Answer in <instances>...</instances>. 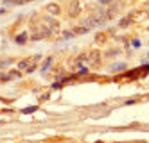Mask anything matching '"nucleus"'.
<instances>
[{
	"mask_svg": "<svg viewBox=\"0 0 149 143\" xmlns=\"http://www.w3.org/2000/svg\"><path fill=\"white\" fill-rule=\"evenodd\" d=\"M45 11H47L50 16H58V15H61V7H59L58 4H47V6H45Z\"/></svg>",
	"mask_w": 149,
	"mask_h": 143,
	"instance_id": "1",
	"label": "nucleus"
},
{
	"mask_svg": "<svg viewBox=\"0 0 149 143\" xmlns=\"http://www.w3.org/2000/svg\"><path fill=\"white\" fill-rule=\"evenodd\" d=\"M68 16H70V18H76V16H79V2H77V0H74V2L70 4Z\"/></svg>",
	"mask_w": 149,
	"mask_h": 143,
	"instance_id": "2",
	"label": "nucleus"
},
{
	"mask_svg": "<svg viewBox=\"0 0 149 143\" xmlns=\"http://www.w3.org/2000/svg\"><path fill=\"white\" fill-rule=\"evenodd\" d=\"M38 29H40V36H41V38H49V36L52 34L50 27H47V25H40Z\"/></svg>",
	"mask_w": 149,
	"mask_h": 143,
	"instance_id": "3",
	"label": "nucleus"
},
{
	"mask_svg": "<svg viewBox=\"0 0 149 143\" xmlns=\"http://www.w3.org/2000/svg\"><path fill=\"white\" fill-rule=\"evenodd\" d=\"M25 39H27V32H22V34L16 36V43H18V45H24Z\"/></svg>",
	"mask_w": 149,
	"mask_h": 143,
	"instance_id": "4",
	"label": "nucleus"
},
{
	"mask_svg": "<svg viewBox=\"0 0 149 143\" xmlns=\"http://www.w3.org/2000/svg\"><path fill=\"white\" fill-rule=\"evenodd\" d=\"M119 54H120V50H119V48H111V50L106 52L104 56H106V57H115V56H119Z\"/></svg>",
	"mask_w": 149,
	"mask_h": 143,
	"instance_id": "5",
	"label": "nucleus"
},
{
	"mask_svg": "<svg viewBox=\"0 0 149 143\" xmlns=\"http://www.w3.org/2000/svg\"><path fill=\"white\" fill-rule=\"evenodd\" d=\"M126 68H127V66H126L124 63H117V64H113V66H111L113 72H120V70H126Z\"/></svg>",
	"mask_w": 149,
	"mask_h": 143,
	"instance_id": "6",
	"label": "nucleus"
},
{
	"mask_svg": "<svg viewBox=\"0 0 149 143\" xmlns=\"http://www.w3.org/2000/svg\"><path fill=\"white\" fill-rule=\"evenodd\" d=\"M29 64H31V63H29L27 59H24V61H20V63H18V68H20V70H27V68H29Z\"/></svg>",
	"mask_w": 149,
	"mask_h": 143,
	"instance_id": "7",
	"label": "nucleus"
},
{
	"mask_svg": "<svg viewBox=\"0 0 149 143\" xmlns=\"http://www.w3.org/2000/svg\"><path fill=\"white\" fill-rule=\"evenodd\" d=\"M99 56H101V54H99L97 50L92 52V54H90V61H92V63H97V61H99Z\"/></svg>",
	"mask_w": 149,
	"mask_h": 143,
	"instance_id": "8",
	"label": "nucleus"
},
{
	"mask_svg": "<svg viewBox=\"0 0 149 143\" xmlns=\"http://www.w3.org/2000/svg\"><path fill=\"white\" fill-rule=\"evenodd\" d=\"M50 63H52V57H47V61L41 64V72H47V68L50 66Z\"/></svg>",
	"mask_w": 149,
	"mask_h": 143,
	"instance_id": "9",
	"label": "nucleus"
},
{
	"mask_svg": "<svg viewBox=\"0 0 149 143\" xmlns=\"http://www.w3.org/2000/svg\"><path fill=\"white\" fill-rule=\"evenodd\" d=\"M88 30H90V29H86V27H83V25H81V27L76 29V34H84V32H88Z\"/></svg>",
	"mask_w": 149,
	"mask_h": 143,
	"instance_id": "10",
	"label": "nucleus"
},
{
	"mask_svg": "<svg viewBox=\"0 0 149 143\" xmlns=\"http://www.w3.org/2000/svg\"><path fill=\"white\" fill-rule=\"evenodd\" d=\"M127 23H130V16H127V18H124V20H120V23H119V25H120V27H126Z\"/></svg>",
	"mask_w": 149,
	"mask_h": 143,
	"instance_id": "11",
	"label": "nucleus"
},
{
	"mask_svg": "<svg viewBox=\"0 0 149 143\" xmlns=\"http://www.w3.org/2000/svg\"><path fill=\"white\" fill-rule=\"evenodd\" d=\"M111 2H113V0H99V4H101V6H110Z\"/></svg>",
	"mask_w": 149,
	"mask_h": 143,
	"instance_id": "12",
	"label": "nucleus"
},
{
	"mask_svg": "<svg viewBox=\"0 0 149 143\" xmlns=\"http://www.w3.org/2000/svg\"><path fill=\"white\" fill-rule=\"evenodd\" d=\"M13 77H20V73H18V72H15V70H13V72H11V73H9V79H13Z\"/></svg>",
	"mask_w": 149,
	"mask_h": 143,
	"instance_id": "13",
	"label": "nucleus"
},
{
	"mask_svg": "<svg viewBox=\"0 0 149 143\" xmlns=\"http://www.w3.org/2000/svg\"><path fill=\"white\" fill-rule=\"evenodd\" d=\"M133 47H135V48L140 47V41H138V39H133Z\"/></svg>",
	"mask_w": 149,
	"mask_h": 143,
	"instance_id": "14",
	"label": "nucleus"
},
{
	"mask_svg": "<svg viewBox=\"0 0 149 143\" xmlns=\"http://www.w3.org/2000/svg\"><path fill=\"white\" fill-rule=\"evenodd\" d=\"M2 13H4V9H0V15H2Z\"/></svg>",
	"mask_w": 149,
	"mask_h": 143,
	"instance_id": "15",
	"label": "nucleus"
},
{
	"mask_svg": "<svg viewBox=\"0 0 149 143\" xmlns=\"http://www.w3.org/2000/svg\"><path fill=\"white\" fill-rule=\"evenodd\" d=\"M147 57H149V54H147Z\"/></svg>",
	"mask_w": 149,
	"mask_h": 143,
	"instance_id": "16",
	"label": "nucleus"
},
{
	"mask_svg": "<svg viewBox=\"0 0 149 143\" xmlns=\"http://www.w3.org/2000/svg\"><path fill=\"white\" fill-rule=\"evenodd\" d=\"M29 2H31V0H29Z\"/></svg>",
	"mask_w": 149,
	"mask_h": 143,
	"instance_id": "17",
	"label": "nucleus"
}]
</instances>
